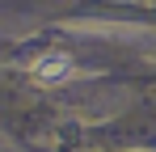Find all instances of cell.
Masks as SVG:
<instances>
[{
    "instance_id": "obj_1",
    "label": "cell",
    "mask_w": 156,
    "mask_h": 152,
    "mask_svg": "<svg viewBox=\"0 0 156 152\" xmlns=\"http://www.w3.org/2000/svg\"><path fill=\"white\" fill-rule=\"evenodd\" d=\"M34 85H63L68 76H72V55H63V51H47V55H38L34 59Z\"/></svg>"
}]
</instances>
